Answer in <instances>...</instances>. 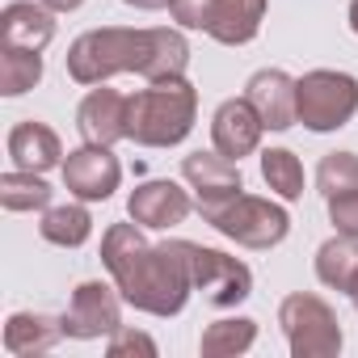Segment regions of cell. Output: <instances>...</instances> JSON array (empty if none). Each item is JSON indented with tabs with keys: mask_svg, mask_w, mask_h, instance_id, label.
Instances as JSON below:
<instances>
[{
	"mask_svg": "<svg viewBox=\"0 0 358 358\" xmlns=\"http://www.w3.org/2000/svg\"><path fill=\"white\" fill-rule=\"evenodd\" d=\"M101 266L122 303L148 316H177L194 291V241L148 245L139 224H110L101 236Z\"/></svg>",
	"mask_w": 358,
	"mask_h": 358,
	"instance_id": "cell-1",
	"label": "cell"
},
{
	"mask_svg": "<svg viewBox=\"0 0 358 358\" xmlns=\"http://www.w3.org/2000/svg\"><path fill=\"white\" fill-rule=\"evenodd\" d=\"M186 68H190V43L182 38V30L169 26H148V30L101 26L68 47V76L89 89L106 85L118 72H139L143 80H169L186 76Z\"/></svg>",
	"mask_w": 358,
	"mask_h": 358,
	"instance_id": "cell-2",
	"label": "cell"
},
{
	"mask_svg": "<svg viewBox=\"0 0 358 358\" xmlns=\"http://www.w3.org/2000/svg\"><path fill=\"white\" fill-rule=\"evenodd\" d=\"M199 89L186 76L148 80V89L131 93V139L139 148H173L194 131Z\"/></svg>",
	"mask_w": 358,
	"mask_h": 358,
	"instance_id": "cell-3",
	"label": "cell"
},
{
	"mask_svg": "<svg viewBox=\"0 0 358 358\" xmlns=\"http://www.w3.org/2000/svg\"><path fill=\"white\" fill-rule=\"evenodd\" d=\"M278 324H282L287 345H291L295 358H333V354H341V320L312 291L287 295L278 303Z\"/></svg>",
	"mask_w": 358,
	"mask_h": 358,
	"instance_id": "cell-4",
	"label": "cell"
},
{
	"mask_svg": "<svg viewBox=\"0 0 358 358\" xmlns=\"http://www.w3.org/2000/svg\"><path fill=\"white\" fill-rule=\"evenodd\" d=\"M295 89H299V122L316 135L341 131L358 114V80L350 72L316 68V72H303Z\"/></svg>",
	"mask_w": 358,
	"mask_h": 358,
	"instance_id": "cell-5",
	"label": "cell"
},
{
	"mask_svg": "<svg viewBox=\"0 0 358 358\" xmlns=\"http://www.w3.org/2000/svg\"><path fill=\"white\" fill-rule=\"evenodd\" d=\"M207 224H211L220 236H228V241H236V245H245V249H274V245H282L287 232H291V215H287L278 203L257 199V194H245V190H241L228 207H220Z\"/></svg>",
	"mask_w": 358,
	"mask_h": 358,
	"instance_id": "cell-6",
	"label": "cell"
},
{
	"mask_svg": "<svg viewBox=\"0 0 358 358\" xmlns=\"http://www.w3.org/2000/svg\"><path fill=\"white\" fill-rule=\"evenodd\" d=\"M182 177L194 190V207L203 220H211L220 207H228L241 190H245V177H241V160L224 156V152H190L182 160Z\"/></svg>",
	"mask_w": 358,
	"mask_h": 358,
	"instance_id": "cell-7",
	"label": "cell"
},
{
	"mask_svg": "<svg viewBox=\"0 0 358 358\" xmlns=\"http://www.w3.org/2000/svg\"><path fill=\"white\" fill-rule=\"evenodd\" d=\"M64 190L80 203H106L118 182H122V164L110 143H80L64 156Z\"/></svg>",
	"mask_w": 358,
	"mask_h": 358,
	"instance_id": "cell-8",
	"label": "cell"
},
{
	"mask_svg": "<svg viewBox=\"0 0 358 358\" xmlns=\"http://www.w3.org/2000/svg\"><path fill=\"white\" fill-rule=\"evenodd\" d=\"M194 291H203L211 308H236L253 295V270L224 249L194 245Z\"/></svg>",
	"mask_w": 358,
	"mask_h": 358,
	"instance_id": "cell-9",
	"label": "cell"
},
{
	"mask_svg": "<svg viewBox=\"0 0 358 358\" xmlns=\"http://www.w3.org/2000/svg\"><path fill=\"white\" fill-rule=\"evenodd\" d=\"M118 287H106V282H80L72 291V303L64 312V337L72 341H97V337H110L122 329V308L114 295Z\"/></svg>",
	"mask_w": 358,
	"mask_h": 358,
	"instance_id": "cell-10",
	"label": "cell"
},
{
	"mask_svg": "<svg viewBox=\"0 0 358 358\" xmlns=\"http://www.w3.org/2000/svg\"><path fill=\"white\" fill-rule=\"evenodd\" d=\"M76 131L85 143H122L131 139V97L106 85H93L76 110Z\"/></svg>",
	"mask_w": 358,
	"mask_h": 358,
	"instance_id": "cell-11",
	"label": "cell"
},
{
	"mask_svg": "<svg viewBox=\"0 0 358 358\" xmlns=\"http://www.w3.org/2000/svg\"><path fill=\"white\" fill-rule=\"evenodd\" d=\"M194 211V199L169 182V177H152V182H139L127 199V215L139 224V228H173V224H186V215Z\"/></svg>",
	"mask_w": 358,
	"mask_h": 358,
	"instance_id": "cell-12",
	"label": "cell"
},
{
	"mask_svg": "<svg viewBox=\"0 0 358 358\" xmlns=\"http://www.w3.org/2000/svg\"><path fill=\"white\" fill-rule=\"evenodd\" d=\"M249 106L257 110V118L266 122V131H287L299 122V89L282 68H262L249 76L245 85Z\"/></svg>",
	"mask_w": 358,
	"mask_h": 358,
	"instance_id": "cell-13",
	"label": "cell"
},
{
	"mask_svg": "<svg viewBox=\"0 0 358 358\" xmlns=\"http://www.w3.org/2000/svg\"><path fill=\"white\" fill-rule=\"evenodd\" d=\"M262 131H266V122L257 118V110L249 106V97H228L211 114V143H215V152H224L232 160L253 156L262 148Z\"/></svg>",
	"mask_w": 358,
	"mask_h": 358,
	"instance_id": "cell-14",
	"label": "cell"
},
{
	"mask_svg": "<svg viewBox=\"0 0 358 358\" xmlns=\"http://www.w3.org/2000/svg\"><path fill=\"white\" fill-rule=\"evenodd\" d=\"M55 38V13L34 0H13L0 13V43L5 47H26V51H47Z\"/></svg>",
	"mask_w": 358,
	"mask_h": 358,
	"instance_id": "cell-15",
	"label": "cell"
},
{
	"mask_svg": "<svg viewBox=\"0 0 358 358\" xmlns=\"http://www.w3.org/2000/svg\"><path fill=\"white\" fill-rule=\"evenodd\" d=\"M5 148H9V160H13V169L47 173V169L64 164V143H59V135H55L47 122H34V118L17 122V127L9 131Z\"/></svg>",
	"mask_w": 358,
	"mask_h": 358,
	"instance_id": "cell-16",
	"label": "cell"
},
{
	"mask_svg": "<svg viewBox=\"0 0 358 358\" xmlns=\"http://www.w3.org/2000/svg\"><path fill=\"white\" fill-rule=\"evenodd\" d=\"M266 0H211V26L207 34L224 47H245L262 34Z\"/></svg>",
	"mask_w": 358,
	"mask_h": 358,
	"instance_id": "cell-17",
	"label": "cell"
},
{
	"mask_svg": "<svg viewBox=\"0 0 358 358\" xmlns=\"http://www.w3.org/2000/svg\"><path fill=\"white\" fill-rule=\"evenodd\" d=\"M64 337V316H47V312H13L5 320V350L17 358L30 354H47L51 345H59Z\"/></svg>",
	"mask_w": 358,
	"mask_h": 358,
	"instance_id": "cell-18",
	"label": "cell"
},
{
	"mask_svg": "<svg viewBox=\"0 0 358 358\" xmlns=\"http://www.w3.org/2000/svg\"><path fill=\"white\" fill-rule=\"evenodd\" d=\"M316 278L329 287V291H341L350 295L354 278H358V241L354 236H333L316 249Z\"/></svg>",
	"mask_w": 358,
	"mask_h": 358,
	"instance_id": "cell-19",
	"label": "cell"
},
{
	"mask_svg": "<svg viewBox=\"0 0 358 358\" xmlns=\"http://www.w3.org/2000/svg\"><path fill=\"white\" fill-rule=\"evenodd\" d=\"M43 241L47 245H59V249H80L89 236H93V215L85 203H64V207H47L43 211V224H38Z\"/></svg>",
	"mask_w": 358,
	"mask_h": 358,
	"instance_id": "cell-20",
	"label": "cell"
},
{
	"mask_svg": "<svg viewBox=\"0 0 358 358\" xmlns=\"http://www.w3.org/2000/svg\"><path fill=\"white\" fill-rule=\"evenodd\" d=\"M253 341H257V320L236 316V320H215V324H207L199 350H203V358H236V354L253 350Z\"/></svg>",
	"mask_w": 358,
	"mask_h": 358,
	"instance_id": "cell-21",
	"label": "cell"
},
{
	"mask_svg": "<svg viewBox=\"0 0 358 358\" xmlns=\"http://www.w3.org/2000/svg\"><path fill=\"white\" fill-rule=\"evenodd\" d=\"M0 207L5 211H47L51 207V186L43 182V173L9 169L0 177Z\"/></svg>",
	"mask_w": 358,
	"mask_h": 358,
	"instance_id": "cell-22",
	"label": "cell"
},
{
	"mask_svg": "<svg viewBox=\"0 0 358 358\" xmlns=\"http://www.w3.org/2000/svg\"><path fill=\"white\" fill-rule=\"evenodd\" d=\"M43 80V51L26 47H0V93L22 97Z\"/></svg>",
	"mask_w": 358,
	"mask_h": 358,
	"instance_id": "cell-23",
	"label": "cell"
},
{
	"mask_svg": "<svg viewBox=\"0 0 358 358\" xmlns=\"http://www.w3.org/2000/svg\"><path fill=\"white\" fill-rule=\"evenodd\" d=\"M262 177H266V186L282 199V203H295L303 199V164L291 148H270L262 152Z\"/></svg>",
	"mask_w": 358,
	"mask_h": 358,
	"instance_id": "cell-24",
	"label": "cell"
},
{
	"mask_svg": "<svg viewBox=\"0 0 358 358\" xmlns=\"http://www.w3.org/2000/svg\"><path fill=\"white\" fill-rule=\"evenodd\" d=\"M316 190L324 199L341 190H358V152H329L316 169Z\"/></svg>",
	"mask_w": 358,
	"mask_h": 358,
	"instance_id": "cell-25",
	"label": "cell"
},
{
	"mask_svg": "<svg viewBox=\"0 0 358 358\" xmlns=\"http://www.w3.org/2000/svg\"><path fill=\"white\" fill-rule=\"evenodd\" d=\"M324 203H329V224L341 236H354L358 241V190H341V194H333Z\"/></svg>",
	"mask_w": 358,
	"mask_h": 358,
	"instance_id": "cell-26",
	"label": "cell"
},
{
	"mask_svg": "<svg viewBox=\"0 0 358 358\" xmlns=\"http://www.w3.org/2000/svg\"><path fill=\"white\" fill-rule=\"evenodd\" d=\"M106 354L110 358H127V354H143V358H156V341L148 337V333H139V329H118V333H110V345H106Z\"/></svg>",
	"mask_w": 358,
	"mask_h": 358,
	"instance_id": "cell-27",
	"label": "cell"
},
{
	"mask_svg": "<svg viewBox=\"0 0 358 358\" xmlns=\"http://www.w3.org/2000/svg\"><path fill=\"white\" fill-rule=\"evenodd\" d=\"M169 13L182 30H207L211 26V0H169Z\"/></svg>",
	"mask_w": 358,
	"mask_h": 358,
	"instance_id": "cell-28",
	"label": "cell"
},
{
	"mask_svg": "<svg viewBox=\"0 0 358 358\" xmlns=\"http://www.w3.org/2000/svg\"><path fill=\"white\" fill-rule=\"evenodd\" d=\"M43 5H47L51 13H76V9L85 5V0H43Z\"/></svg>",
	"mask_w": 358,
	"mask_h": 358,
	"instance_id": "cell-29",
	"label": "cell"
},
{
	"mask_svg": "<svg viewBox=\"0 0 358 358\" xmlns=\"http://www.w3.org/2000/svg\"><path fill=\"white\" fill-rule=\"evenodd\" d=\"M131 9H143V13H156V9H169V0H122Z\"/></svg>",
	"mask_w": 358,
	"mask_h": 358,
	"instance_id": "cell-30",
	"label": "cell"
},
{
	"mask_svg": "<svg viewBox=\"0 0 358 358\" xmlns=\"http://www.w3.org/2000/svg\"><path fill=\"white\" fill-rule=\"evenodd\" d=\"M350 30L358 34V0H350Z\"/></svg>",
	"mask_w": 358,
	"mask_h": 358,
	"instance_id": "cell-31",
	"label": "cell"
},
{
	"mask_svg": "<svg viewBox=\"0 0 358 358\" xmlns=\"http://www.w3.org/2000/svg\"><path fill=\"white\" fill-rule=\"evenodd\" d=\"M350 299H354V312H358V278H354V287H350Z\"/></svg>",
	"mask_w": 358,
	"mask_h": 358,
	"instance_id": "cell-32",
	"label": "cell"
}]
</instances>
